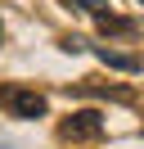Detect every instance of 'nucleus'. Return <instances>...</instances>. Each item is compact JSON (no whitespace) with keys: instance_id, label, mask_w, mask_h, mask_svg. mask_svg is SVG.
Here are the masks:
<instances>
[{"instance_id":"nucleus-1","label":"nucleus","mask_w":144,"mask_h":149,"mask_svg":"<svg viewBox=\"0 0 144 149\" xmlns=\"http://www.w3.org/2000/svg\"><path fill=\"white\" fill-rule=\"evenodd\" d=\"M0 109H5L9 118H45L50 100H45L41 91H32V86L5 81V86H0Z\"/></svg>"},{"instance_id":"nucleus-2","label":"nucleus","mask_w":144,"mask_h":149,"mask_svg":"<svg viewBox=\"0 0 144 149\" xmlns=\"http://www.w3.org/2000/svg\"><path fill=\"white\" fill-rule=\"evenodd\" d=\"M59 136L72 140V145H81V140H99V136H104V113H95V109L72 113V118L59 122Z\"/></svg>"},{"instance_id":"nucleus-3","label":"nucleus","mask_w":144,"mask_h":149,"mask_svg":"<svg viewBox=\"0 0 144 149\" xmlns=\"http://www.w3.org/2000/svg\"><path fill=\"white\" fill-rule=\"evenodd\" d=\"M90 50H95L99 63L117 68V72H140V59H135V54H117V50H108V45H90Z\"/></svg>"},{"instance_id":"nucleus-4","label":"nucleus","mask_w":144,"mask_h":149,"mask_svg":"<svg viewBox=\"0 0 144 149\" xmlns=\"http://www.w3.org/2000/svg\"><path fill=\"white\" fill-rule=\"evenodd\" d=\"M95 23H99L104 36H131V32H135V23L131 18H117V14H104V18H95Z\"/></svg>"},{"instance_id":"nucleus-5","label":"nucleus","mask_w":144,"mask_h":149,"mask_svg":"<svg viewBox=\"0 0 144 149\" xmlns=\"http://www.w3.org/2000/svg\"><path fill=\"white\" fill-rule=\"evenodd\" d=\"M72 5H81V9L95 14V18H104V14H108V0H72Z\"/></svg>"},{"instance_id":"nucleus-6","label":"nucleus","mask_w":144,"mask_h":149,"mask_svg":"<svg viewBox=\"0 0 144 149\" xmlns=\"http://www.w3.org/2000/svg\"><path fill=\"white\" fill-rule=\"evenodd\" d=\"M0 41H5V23H0Z\"/></svg>"}]
</instances>
